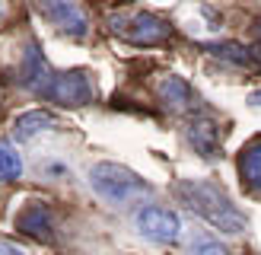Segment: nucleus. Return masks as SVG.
I'll return each instance as SVG.
<instances>
[{
    "label": "nucleus",
    "instance_id": "3",
    "mask_svg": "<svg viewBox=\"0 0 261 255\" xmlns=\"http://www.w3.org/2000/svg\"><path fill=\"white\" fill-rule=\"evenodd\" d=\"M109 26L118 38H124L127 45H137V48H156L172 38L169 19L156 16V13H112Z\"/></svg>",
    "mask_w": 261,
    "mask_h": 255
},
{
    "label": "nucleus",
    "instance_id": "18",
    "mask_svg": "<svg viewBox=\"0 0 261 255\" xmlns=\"http://www.w3.org/2000/svg\"><path fill=\"white\" fill-rule=\"evenodd\" d=\"M252 35H255V42L261 45V16L255 19V26H252Z\"/></svg>",
    "mask_w": 261,
    "mask_h": 255
},
{
    "label": "nucleus",
    "instance_id": "13",
    "mask_svg": "<svg viewBox=\"0 0 261 255\" xmlns=\"http://www.w3.org/2000/svg\"><path fill=\"white\" fill-rule=\"evenodd\" d=\"M239 175L249 191L261 195V140L245 144V150L239 153Z\"/></svg>",
    "mask_w": 261,
    "mask_h": 255
},
{
    "label": "nucleus",
    "instance_id": "14",
    "mask_svg": "<svg viewBox=\"0 0 261 255\" xmlns=\"http://www.w3.org/2000/svg\"><path fill=\"white\" fill-rule=\"evenodd\" d=\"M22 175V160L10 140L0 137V182H16Z\"/></svg>",
    "mask_w": 261,
    "mask_h": 255
},
{
    "label": "nucleus",
    "instance_id": "7",
    "mask_svg": "<svg viewBox=\"0 0 261 255\" xmlns=\"http://www.w3.org/2000/svg\"><path fill=\"white\" fill-rule=\"evenodd\" d=\"M156 93H160V102L169 109V112H178V115H194V112H201V102L198 93L191 89V83L185 80V76H163L160 86H156Z\"/></svg>",
    "mask_w": 261,
    "mask_h": 255
},
{
    "label": "nucleus",
    "instance_id": "8",
    "mask_svg": "<svg viewBox=\"0 0 261 255\" xmlns=\"http://www.w3.org/2000/svg\"><path fill=\"white\" fill-rule=\"evenodd\" d=\"M185 140H188V147L194 153H201V157H207V160L220 157V128H217L214 118H207V115H201V112L188 115Z\"/></svg>",
    "mask_w": 261,
    "mask_h": 255
},
{
    "label": "nucleus",
    "instance_id": "1",
    "mask_svg": "<svg viewBox=\"0 0 261 255\" xmlns=\"http://www.w3.org/2000/svg\"><path fill=\"white\" fill-rule=\"evenodd\" d=\"M175 195L191 214H198L201 220L223 230V233H242L245 223H249L245 214L226 198V191L214 182H207V178H181L175 185Z\"/></svg>",
    "mask_w": 261,
    "mask_h": 255
},
{
    "label": "nucleus",
    "instance_id": "12",
    "mask_svg": "<svg viewBox=\"0 0 261 255\" xmlns=\"http://www.w3.org/2000/svg\"><path fill=\"white\" fill-rule=\"evenodd\" d=\"M51 128H58V115H51L45 109H32V112H22L19 118H16V140H32L35 134H42V131H51Z\"/></svg>",
    "mask_w": 261,
    "mask_h": 255
},
{
    "label": "nucleus",
    "instance_id": "5",
    "mask_svg": "<svg viewBox=\"0 0 261 255\" xmlns=\"http://www.w3.org/2000/svg\"><path fill=\"white\" fill-rule=\"evenodd\" d=\"M48 102H58V106L64 109H80L86 106V102H93V83H89V73L86 70H55V76H51V83L45 89Z\"/></svg>",
    "mask_w": 261,
    "mask_h": 255
},
{
    "label": "nucleus",
    "instance_id": "16",
    "mask_svg": "<svg viewBox=\"0 0 261 255\" xmlns=\"http://www.w3.org/2000/svg\"><path fill=\"white\" fill-rule=\"evenodd\" d=\"M0 255H25L19 246H13V242H0Z\"/></svg>",
    "mask_w": 261,
    "mask_h": 255
},
{
    "label": "nucleus",
    "instance_id": "6",
    "mask_svg": "<svg viewBox=\"0 0 261 255\" xmlns=\"http://www.w3.org/2000/svg\"><path fill=\"white\" fill-rule=\"evenodd\" d=\"M38 13L67 38H86L89 32V16L76 0H35Z\"/></svg>",
    "mask_w": 261,
    "mask_h": 255
},
{
    "label": "nucleus",
    "instance_id": "17",
    "mask_svg": "<svg viewBox=\"0 0 261 255\" xmlns=\"http://www.w3.org/2000/svg\"><path fill=\"white\" fill-rule=\"evenodd\" d=\"M249 106L252 109H261V89H255V93L249 96Z\"/></svg>",
    "mask_w": 261,
    "mask_h": 255
},
{
    "label": "nucleus",
    "instance_id": "15",
    "mask_svg": "<svg viewBox=\"0 0 261 255\" xmlns=\"http://www.w3.org/2000/svg\"><path fill=\"white\" fill-rule=\"evenodd\" d=\"M188 252H191V255H229L223 242L214 239L211 233H194V236H191Z\"/></svg>",
    "mask_w": 261,
    "mask_h": 255
},
{
    "label": "nucleus",
    "instance_id": "9",
    "mask_svg": "<svg viewBox=\"0 0 261 255\" xmlns=\"http://www.w3.org/2000/svg\"><path fill=\"white\" fill-rule=\"evenodd\" d=\"M51 76H55V70L48 67L42 48H38L35 42H29V45H25V51H22V67H19V80H22V86L29 89V93H35V96H45Z\"/></svg>",
    "mask_w": 261,
    "mask_h": 255
},
{
    "label": "nucleus",
    "instance_id": "11",
    "mask_svg": "<svg viewBox=\"0 0 261 255\" xmlns=\"http://www.w3.org/2000/svg\"><path fill=\"white\" fill-rule=\"evenodd\" d=\"M204 51L220 61H226V64H236V67L261 70V51L242 45V42H211V45H204Z\"/></svg>",
    "mask_w": 261,
    "mask_h": 255
},
{
    "label": "nucleus",
    "instance_id": "2",
    "mask_svg": "<svg viewBox=\"0 0 261 255\" xmlns=\"http://www.w3.org/2000/svg\"><path fill=\"white\" fill-rule=\"evenodd\" d=\"M89 188L109 204H134L150 195V182L121 163H96L89 169Z\"/></svg>",
    "mask_w": 261,
    "mask_h": 255
},
{
    "label": "nucleus",
    "instance_id": "4",
    "mask_svg": "<svg viewBox=\"0 0 261 255\" xmlns=\"http://www.w3.org/2000/svg\"><path fill=\"white\" fill-rule=\"evenodd\" d=\"M134 226L143 239L160 242V246H172L181 236V220L172 208H163V204H143L134 214Z\"/></svg>",
    "mask_w": 261,
    "mask_h": 255
},
{
    "label": "nucleus",
    "instance_id": "10",
    "mask_svg": "<svg viewBox=\"0 0 261 255\" xmlns=\"http://www.w3.org/2000/svg\"><path fill=\"white\" fill-rule=\"evenodd\" d=\"M16 226H19V233L32 236L35 242H51L55 239V217H51L48 204H42V201L25 204L19 211V217H16Z\"/></svg>",
    "mask_w": 261,
    "mask_h": 255
}]
</instances>
